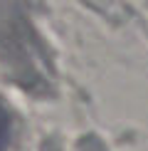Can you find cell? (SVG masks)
Wrapping results in <instances>:
<instances>
[{
	"instance_id": "1",
	"label": "cell",
	"mask_w": 148,
	"mask_h": 151,
	"mask_svg": "<svg viewBox=\"0 0 148 151\" xmlns=\"http://www.w3.org/2000/svg\"><path fill=\"white\" fill-rule=\"evenodd\" d=\"M10 136H12V114L8 111V106L0 102V151L8 149Z\"/></svg>"
}]
</instances>
